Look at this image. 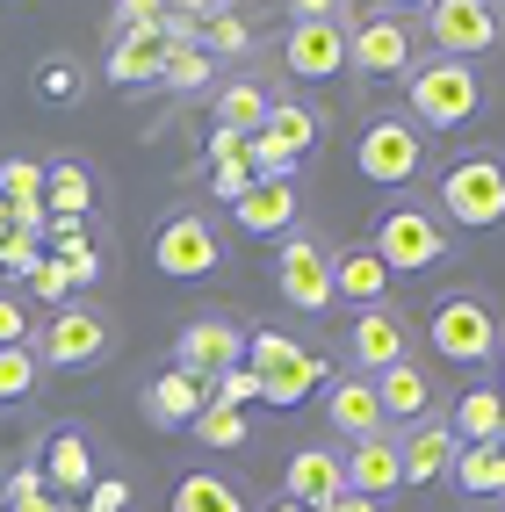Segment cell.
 I'll list each match as a JSON object with an SVG mask.
<instances>
[{
	"label": "cell",
	"mask_w": 505,
	"mask_h": 512,
	"mask_svg": "<svg viewBox=\"0 0 505 512\" xmlns=\"http://www.w3.org/2000/svg\"><path fill=\"white\" fill-rule=\"evenodd\" d=\"M433 217L448 231H491L505 224V152L477 145V152H455L441 166V188H433Z\"/></svg>",
	"instance_id": "1"
},
{
	"label": "cell",
	"mask_w": 505,
	"mask_h": 512,
	"mask_svg": "<svg viewBox=\"0 0 505 512\" xmlns=\"http://www.w3.org/2000/svg\"><path fill=\"white\" fill-rule=\"evenodd\" d=\"M484 109V73L469 58H419L412 73H404V116L419 130H462L469 116Z\"/></svg>",
	"instance_id": "2"
},
{
	"label": "cell",
	"mask_w": 505,
	"mask_h": 512,
	"mask_svg": "<svg viewBox=\"0 0 505 512\" xmlns=\"http://www.w3.org/2000/svg\"><path fill=\"white\" fill-rule=\"evenodd\" d=\"M368 246H376V260L390 275H426L433 260L455 253V231L433 217V202H390L376 217V231H368Z\"/></svg>",
	"instance_id": "3"
},
{
	"label": "cell",
	"mask_w": 505,
	"mask_h": 512,
	"mask_svg": "<svg viewBox=\"0 0 505 512\" xmlns=\"http://www.w3.org/2000/svg\"><path fill=\"white\" fill-rule=\"evenodd\" d=\"M498 332H505L498 303L477 296V289H448L441 303H433V325H426L433 354L455 361V368H484V361L498 354Z\"/></svg>",
	"instance_id": "4"
},
{
	"label": "cell",
	"mask_w": 505,
	"mask_h": 512,
	"mask_svg": "<svg viewBox=\"0 0 505 512\" xmlns=\"http://www.w3.org/2000/svg\"><path fill=\"white\" fill-rule=\"evenodd\" d=\"M29 347H37L44 368H73L80 375V368H101L116 354V325H109V311H94V303H58Z\"/></svg>",
	"instance_id": "5"
},
{
	"label": "cell",
	"mask_w": 505,
	"mask_h": 512,
	"mask_svg": "<svg viewBox=\"0 0 505 512\" xmlns=\"http://www.w3.org/2000/svg\"><path fill=\"white\" fill-rule=\"evenodd\" d=\"M419 37L433 44V58H469L477 65V58L505 51V8L498 0H433Z\"/></svg>",
	"instance_id": "6"
},
{
	"label": "cell",
	"mask_w": 505,
	"mask_h": 512,
	"mask_svg": "<svg viewBox=\"0 0 505 512\" xmlns=\"http://www.w3.org/2000/svg\"><path fill=\"white\" fill-rule=\"evenodd\" d=\"M419 65V29L404 22L397 8H376V15H354L347 22V73L361 80H404Z\"/></svg>",
	"instance_id": "7"
},
{
	"label": "cell",
	"mask_w": 505,
	"mask_h": 512,
	"mask_svg": "<svg viewBox=\"0 0 505 512\" xmlns=\"http://www.w3.org/2000/svg\"><path fill=\"white\" fill-rule=\"evenodd\" d=\"M354 166H361V181H376V188L419 181L426 174V130L412 116H368L361 145H354Z\"/></svg>",
	"instance_id": "8"
},
{
	"label": "cell",
	"mask_w": 505,
	"mask_h": 512,
	"mask_svg": "<svg viewBox=\"0 0 505 512\" xmlns=\"http://www.w3.org/2000/svg\"><path fill=\"white\" fill-rule=\"evenodd\" d=\"M152 267L166 282H202L224 267V246H217V224L202 210H174L159 231H152Z\"/></svg>",
	"instance_id": "9"
},
{
	"label": "cell",
	"mask_w": 505,
	"mask_h": 512,
	"mask_svg": "<svg viewBox=\"0 0 505 512\" xmlns=\"http://www.w3.org/2000/svg\"><path fill=\"white\" fill-rule=\"evenodd\" d=\"M275 289H282V303L289 311H332V246L318 231H289L282 238V253H275Z\"/></svg>",
	"instance_id": "10"
},
{
	"label": "cell",
	"mask_w": 505,
	"mask_h": 512,
	"mask_svg": "<svg viewBox=\"0 0 505 512\" xmlns=\"http://www.w3.org/2000/svg\"><path fill=\"white\" fill-rule=\"evenodd\" d=\"M347 354L361 361L354 375H383V368H397V361H412V318H404L397 303H376V311H354Z\"/></svg>",
	"instance_id": "11"
},
{
	"label": "cell",
	"mask_w": 505,
	"mask_h": 512,
	"mask_svg": "<svg viewBox=\"0 0 505 512\" xmlns=\"http://www.w3.org/2000/svg\"><path fill=\"white\" fill-rule=\"evenodd\" d=\"M239 361H246V332L231 318H188L181 339H174V368L202 375V383H217V375L239 368Z\"/></svg>",
	"instance_id": "12"
},
{
	"label": "cell",
	"mask_w": 505,
	"mask_h": 512,
	"mask_svg": "<svg viewBox=\"0 0 505 512\" xmlns=\"http://www.w3.org/2000/svg\"><path fill=\"white\" fill-rule=\"evenodd\" d=\"M282 65L296 80H340L347 73V22H289Z\"/></svg>",
	"instance_id": "13"
},
{
	"label": "cell",
	"mask_w": 505,
	"mask_h": 512,
	"mask_svg": "<svg viewBox=\"0 0 505 512\" xmlns=\"http://www.w3.org/2000/svg\"><path fill=\"white\" fill-rule=\"evenodd\" d=\"M340 469H347V491L354 498H397L404 491V462H397V433H368V440H347V455H340Z\"/></svg>",
	"instance_id": "14"
},
{
	"label": "cell",
	"mask_w": 505,
	"mask_h": 512,
	"mask_svg": "<svg viewBox=\"0 0 505 512\" xmlns=\"http://www.w3.org/2000/svg\"><path fill=\"white\" fill-rule=\"evenodd\" d=\"M462 455V440L448 433V419H419L397 433V462H404V491L412 484H448V469Z\"/></svg>",
	"instance_id": "15"
},
{
	"label": "cell",
	"mask_w": 505,
	"mask_h": 512,
	"mask_svg": "<svg viewBox=\"0 0 505 512\" xmlns=\"http://www.w3.org/2000/svg\"><path fill=\"white\" fill-rule=\"evenodd\" d=\"M368 383H376V404H383V426L390 433L433 419V375H426V361H397L383 375H368Z\"/></svg>",
	"instance_id": "16"
},
{
	"label": "cell",
	"mask_w": 505,
	"mask_h": 512,
	"mask_svg": "<svg viewBox=\"0 0 505 512\" xmlns=\"http://www.w3.org/2000/svg\"><path fill=\"white\" fill-rule=\"evenodd\" d=\"M282 498L303 505V512H325L332 498H347V469L332 448H296L289 469H282Z\"/></svg>",
	"instance_id": "17"
},
{
	"label": "cell",
	"mask_w": 505,
	"mask_h": 512,
	"mask_svg": "<svg viewBox=\"0 0 505 512\" xmlns=\"http://www.w3.org/2000/svg\"><path fill=\"white\" fill-rule=\"evenodd\" d=\"M94 202H101V188H94L87 159H44V217L51 224H87Z\"/></svg>",
	"instance_id": "18"
},
{
	"label": "cell",
	"mask_w": 505,
	"mask_h": 512,
	"mask_svg": "<svg viewBox=\"0 0 505 512\" xmlns=\"http://www.w3.org/2000/svg\"><path fill=\"white\" fill-rule=\"evenodd\" d=\"M332 303H354V311L390 303V267L376 260V246H340L332 253Z\"/></svg>",
	"instance_id": "19"
},
{
	"label": "cell",
	"mask_w": 505,
	"mask_h": 512,
	"mask_svg": "<svg viewBox=\"0 0 505 512\" xmlns=\"http://www.w3.org/2000/svg\"><path fill=\"white\" fill-rule=\"evenodd\" d=\"M145 419L152 426H166V433H174V426H195L202 419V404H210V383H202V375H188V368H166V375H152V383H145Z\"/></svg>",
	"instance_id": "20"
},
{
	"label": "cell",
	"mask_w": 505,
	"mask_h": 512,
	"mask_svg": "<svg viewBox=\"0 0 505 512\" xmlns=\"http://www.w3.org/2000/svg\"><path fill=\"white\" fill-rule=\"evenodd\" d=\"M325 419H332V433H347V440L390 433V426H383V404H376V383H368V375H332V383H325Z\"/></svg>",
	"instance_id": "21"
},
{
	"label": "cell",
	"mask_w": 505,
	"mask_h": 512,
	"mask_svg": "<svg viewBox=\"0 0 505 512\" xmlns=\"http://www.w3.org/2000/svg\"><path fill=\"white\" fill-rule=\"evenodd\" d=\"M159 73H166V37L159 29L109 37V58H101V80L109 87H159Z\"/></svg>",
	"instance_id": "22"
},
{
	"label": "cell",
	"mask_w": 505,
	"mask_h": 512,
	"mask_svg": "<svg viewBox=\"0 0 505 512\" xmlns=\"http://www.w3.org/2000/svg\"><path fill=\"white\" fill-rule=\"evenodd\" d=\"M448 433L462 440V448H498V433H505V390L469 383V390L448 404Z\"/></svg>",
	"instance_id": "23"
},
{
	"label": "cell",
	"mask_w": 505,
	"mask_h": 512,
	"mask_svg": "<svg viewBox=\"0 0 505 512\" xmlns=\"http://www.w3.org/2000/svg\"><path fill=\"white\" fill-rule=\"evenodd\" d=\"M231 217H239V231H253V238H289L296 231V181H253L239 202H231Z\"/></svg>",
	"instance_id": "24"
},
{
	"label": "cell",
	"mask_w": 505,
	"mask_h": 512,
	"mask_svg": "<svg viewBox=\"0 0 505 512\" xmlns=\"http://www.w3.org/2000/svg\"><path fill=\"white\" fill-rule=\"evenodd\" d=\"M37 469H44V491H65V505H73V491H87V484H94V448H87V433L58 426V433L44 440Z\"/></svg>",
	"instance_id": "25"
},
{
	"label": "cell",
	"mask_w": 505,
	"mask_h": 512,
	"mask_svg": "<svg viewBox=\"0 0 505 512\" xmlns=\"http://www.w3.org/2000/svg\"><path fill=\"white\" fill-rule=\"evenodd\" d=\"M210 109H217V130H231V138H253V130L267 123V109H275V87L239 73V80H217L210 94Z\"/></svg>",
	"instance_id": "26"
},
{
	"label": "cell",
	"mask_w": 505,
	"mask_h": 512,
	"mask_svg": "<svg viewBox=\"0 0 505 512\" xmlns=\"http://www.w3.org/2000/svg\"><path fill=\"white\" fill-rule=\"evenodd\" d=\"M166 512H246V491L231 484V476H210V469H188L174 498H166Z\"/></svg>",
	"instance_id": "27"
},
{
	"label": "cell",
	"mask_w": 505,
	"mask_h": 512,
	"mask_svg": "<svg viewBox=\"0 0 505 512\" xmlns=\"http://www.w3.org/2000/svg\"><path fill=\"white\" fill-rule=\"evenodd\" d=\"M448 484H462L477 505H505V455L498 448H462L455 469H448Z\"/></svg>",
	"instance_id": "28"
},
{
	"label": "cell",
	"mask_w": 505,
	"mask_h": 512,
	"mask_svg": "<svg viewBox=\"0 0 505 512\" xmlns=\"http://www.w3.org/2000/svg\"><path fill=\"white\" fill-rule=\"evenodd\" d=\"M159 87H174V94H217V58L202 51V44H166Z\"/></svg>",
	"instance_id": "29"
},
{
	"label": "cell",
	"mask_w": 505,
	"mask_h": 512,
	"mask_svg": "<svg viewBox=\"0 0 505 512\" xmlns=\"http://www.w3.org/2000/svg\"><path fill=\"white\" fill-rule=\"evenodd\" d=\"M318 383H325V361H318L311 347H303V354H296L282 375H260V404H303Z\"/></svg>",
	"instance_id": "30"
},
{
	"label": "cell",
	"mask_w": 505,
	"mask_h": 512,
	"mask_svg": "<svg viewBox=\"0 0 505 512\" xmlns=\"http://www.w3.org/2000/svg\"><path fill=\"white\" fill-rule=\"evenodd\" d=\"M210 58H253V22L239 8H210L202 15V37H195Z\"/></svg>",
	"instance_id": "31"
},
{
	"label": "cell",
	"mask_w": 505,
	"mask_h": 512,
	"mask_svg": "<svg viewBox=\"0 0 505 512\" xmlns=\"http://www.w3.org/2000/svg\"><path fill=\"white\" fill-rule=\"evenodd\" d=\"M37 94H44V101H65V109H73V101L87 94V65H80L73 51H51V58L37 65Z\"/></svg>",
	"instance_id": "32"
},
{
	"label": "cell",
	"mask_w": 505,
	"mask_h": 512,
	"mask_svg": "<svg viewBox=\"0 0 505 512\" xmlns=\"http://www.w3.org/2000/svg\"><path fill=\"white\" fill-rule=\"evenodd\" d=\"M296 354H303V347H296L282 325H253V332H246V368H253V375H282Z\"/></svg>",
	"instance_id": "33"
},
{
	"label": "cell",
	"mask_w": 505,
	"mask_h": 512,
	"mask_svg": "<svg viewBox=\"0 0 505 512\" xmlns=\"http://www.w3.org/2000/svg\"><path fill=\"white\" fill-rule=\"evenodd\" d=\"M202 448H217V455H231V448H246L253 440V426H246V412H224V404H202V419L188 426Z\"/></svg>",
	"instance_id": "34"
},
{
	"label": "cell",
	"mask_w": 505,
	"mask_h": 512,
	"mask_svg": "<svg viewBox=\"0 0 505 512\" xmlns=\"http://www.w3.org/2000/svg\"><path fill=\"white\" fill-rule=\"evenodd\" d=\"M0 202L8 210H29V202H44V159H0Z\"/></svg>",
	"instance_id": "35"
},
{
	"label": "cell",
	"mask_w": 505,
	"mask_h": 512,
	"mask_svg": "<svg viewBox=\"0 0 505 512\" xmlns=\"http://www.w3.org/2000/svg\"><path fill=\"white\" fill-rule=\"evenodd\" d=\"M37 383H44V361H37V347H8V354H0V404L37 397Z\"/></svg>",
	"instance_id": "36"
},
{
	"label": "cell",
	"mask_w": 505,
	"mask_h": 512,
	"mask_svg": "<svg viewBox=\"0 0 505 512\" xmlns=\"http://www.w3.org/2000/svg\"><path fill=\"white\" fill-rule=\"evenodd\" d=\"M253 397H260V375H253L246 361H239V368H224L217 383H210V404H224V412H246Z\"/></svg>",
	"instance_id": "37"
},
{
	"label": "cell",
	"mask_w": 505,
	"mask_h": 512,
	"mask_svg": "<svg viewBox=\"0 0 505 512\" xmlns=\"http://www.w3.org/2000/svg\"><path fill=\"white\" fill-rule=\"evenodd\" d=\"M29 339H37V318H29V303L0 289V354H8V347H29Z\"/></svg>",
	"instance_id": "38"
},
{
	"label": "cell",
	"mask_w": 505,
	"mask_h": 512,
	"mask_svg": "<svg viewBox=\"0 0 505 512\" xmlns=\"http://www.w3.org/2000/svg\"><path fill=\"white\" fill-rule=\"evenodd\" d=\"M22 282H29V296H37V303H51V311H58V303H73V282H65V267H58L51 253H44L37 267H29Z\"/></svg>",
	"instance_id": "39"
},
{
	"label": "cell",
	"mask_w": 505,
	"mask_h": 512,
	"mask_svg": "<svg viewBox=\"0 0 505 512\" xmlns=\"http://www.w3.org/2000/svg\"><path fill=\"white\" fill-rule=\"evenodd\" d=\"M159 0H116L109 8V37H138V29H159Z\"/></svg>",
	"instance_id": "40"
},
{
	"label": "cell",
	"mask_w": 505,
	"mask_h": 512,
	"mask_svg": "<svg viewBox=\"0 0 505 512\" xmlns=\"http://www.w3.org/2000/svg\"><path fill=\"white\" fill-rule=\"evenodd\" d=\"M246 188H253V166H246V159H224V166H210V195H217V202H239Z\"/></svg>",
	"instance_id": "41"
},
{
	"label": "cell",
	"mask_w": 505,
	"mask_h": 512,
	"mask_svg": "<svg viewBox=\"0 0 505 512\" xmlns=\"http://www.w3.org/2000/svg\"><path fill=\"white\" fill-rule=\"evenodd\" d=\"M37 260H44V238H29V231H8V246H0V267H8V275H29Z\"/></svg>",
	"instance_id": "42"
},
{
	"label": "cell",
	"mask_w": 505,
	"mask_h": 512,
	"mask_svg": "<svg viewBox=\"0 0 505 512\" xmlns=\"http://www.w3.org/2000/svg\"><path fill=\"white\" fill-rule=\"evenodd\" d=\"M123 505H130V484H123V476H94L80 512H123Z\"/></svg>",
	"instance_id": "43"
},
{
	"label": "cell",
	"mask_w": 505,
	"mask_h": 512,
	"mask_svg": "<svg viewBox=\"0 0 505 512\" xmlns=\"http://www.w3.org/2000/svg\"><path fill=\"white\" fill-rule=\"evenodd\" d=\"M0 498H8V505H22V498H44V469H37V462H22V469L8 476V484H0Z\"/></svg>",
	"instance_id": "44"
},
{
	"label": "cell",
	"mask_w": 505,
	"mask_h": 512,
	"mask_svg": "<svg viewBox=\"0 0 505 512\" xmlns=\"http://www.w3.org/2000/svg\"><path fill=\"white\" fill-rule=\"evenodd\" d=\"M224 159H246V138H231V130H210V166Z\"/></svg>",
	"instance_id": "45"
},
{
	"label": "cell",
	"mask_w": 505,
	"mask_h": 512,
	"mask_svg": "<svg viewBox=\"0 0 505 512\" xmlns=\"http://www.w3.org/2000/svg\"><path fill=\"white\" fill-rule=\"evenodd\" d=\"M325 512H383V505H376V498H354V491H347V498H332Z\"/></svg>",
	"instance_id": "46"
},
{
	"label": "cell",
	"mask_w": 505,
	"mask_h": 512,
	"mask_svg": "<svg viewBox=\"0 0 505 512\" xmlns=\"http://www.w3.org/2000/svg\"><path fill=\"white\" fill-rule=\"evenodd\" d=\"M8 231H15V217H8V202H0V246H8Z\"/></svg>",
	"instance_id": "47"
},
{
	"label": "cell",
	"mask_w": 505,
	"mask_h": 512,
	"mask_svg": "<svg viewBox=\"0 0 505 512\" xmlns=\"http://www.w3.org/2000/svg\"><path fill=\"white\" fill-rule=\"evenodd\" d=\"M267 512H303V505H289V498H275V505H267Z\"/></svg>",
	"instance_id": "48"
},
{
	"label": "cell",
	"mask_w": 505,
	"mask_h": 512,
	"mask_svg": "<svg viewBox=\"0 0 505 512\" xmlns=\"http://www.w3.org/2000/svg\"><path fill=\"white\" fill-rule=\"evenodd\" d=\"M469 512H505V505H469Z\"/></svg>",
	"instance_id": "49"
},
{
	"label": "cell",
	"mask_w": 505,
	"mask_h": 512,
	"mask_svg": "<svg viewBox=\"0 0 505 512\" xmlns=\"http://www.w3.org/2000/svg\"><path fill=\"white\" fill-rule=\"evenodd\" d=\"M498 455H505V433H498Z\"/></svg>",
	"instance_id": "50"
},
{
	"label": "cell",
	"mask_w": 505,
	"mask_h": 512,
	"mask_svg": "<svg viewBox=\"0 0 505 512\" xmlns=\"http://www.w3.org/2000/svg\"><path fill=\"white\" fill-rule=\"evenodd\" d=\"M0 512H8V498H0Z\"/></svg>",
	"instance_id": "51"
},
{
	"label": "cell",
	"mask_w": 505,
	"mask_h": 512,
	"mask_svg": "<svg viewBox=\"0 0 505 512\" xmlns=\"http://www.w3.org/2000/svg\"><path fill=\"white\" fill-rule=\"evenodd\" d=\"M65 512H80V505H65Z\"/></svg>",
	"instance_id": "52"
}]
</instances>
